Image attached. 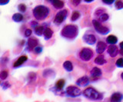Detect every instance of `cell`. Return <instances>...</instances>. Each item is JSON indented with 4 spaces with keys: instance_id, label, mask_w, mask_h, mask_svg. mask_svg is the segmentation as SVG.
Masks as SVG:
<instances>
[{
    "instance_id": "7bdbcfd3",
    "label": "cell",
    "mask_w": 123,
    "mask_h": 102,
    "mask_svg": "<svg viewBox=\"0 0 123 102\" xmlns=\"http://www.w3.org/2000/svg\"><path fill=\"white\" fill-rule=\"evenodd\" d=\"M121 78H122V80L123 81V72L121 74Z\"/></svg>"
},
{
    "instance_id": "d4e9b609",
    "label": "cell",
    "mask_w": 123,
    "mask_h": 102,
    "mask_svg": "<svg viewBox=\"0 0 123 102\" xmlns=\"http://www.w3.org/2000/svg\"><path fill=\"white\" fill-rule=\"evenodd\" d=\"M98 18V21L99 22H107L108 20L109 19V15L108 14L107 12H104Z\"/></svg>"
},
{
    "instance_id": "836d02e7",
    "label": "cell",
    "mask_w": 123,
    "mask_h": 102,
    "mask_svg": "<svg viewBox=\"0 0 123 102\" xmlns=\"http://www.w3.org/2000/svg\"><path fill=\"white\" fill-rule=\"evenodd\" d=\"M81 1H82V0H70V3L73 6L76 7L80 4Z\"/></svg>"
},
{
    "instance_id": "9a60e30c",
    "label": "cell",
    "mask_w": 123,
    "mask_h": 102,
    "mask_svg": "<svg viewBox=\"0 0 123 102\" xmlns=\"http://www.w3.org/2000/svg\"><path fill=\"white\" fill-rule=\"evenodd\" d=\"M90 74L92 78H99L102 75V69H100L98 67H94L90 71Z\"/></svg>"
},
{
    "instance_id": "5bb4252c",
    "label": "cell",
    "mask_w": 123,
    "mask_h": 102,
    "mask_svg": "<svg viewBox=\"0 0 123 102\" xmlns=\"http://www.w3.org/2000/svg\"><path fill=\"white\" fill-rule=\"evenodd\" d=\"M27 60H28V57L26 55H22L20 56L17 60L16 62H15V63L13 64V68H16L20 67L23 63L25 62Z\"/></svg>"
},
{
    "instance_id": "f1b7e54d",
    "label": "cell",
    "mask_w": 123,
    "mask_h": 102,
    "mask_svg": "<svg viewBox=\"0 0 123 102\" xmlns=\"http://www.w3.org/2000/svg\"><path fill=\"white\" fill-rule=\"evenodd\" d=\"M26 9H27V7H26V6L25 4H23V3H21V4H19L18 6V10L21 13L25 12H26Z\"/></svg>"
},
{
    "instance_id": "603a6c76",
    "label": "cell",
    "mask_w": 123,
    "mask_h": 102,
    "mask_svg": "<svg viewBox=\"0 0 123 102\" xmlns=\"http://www.w3.org/2000/svg\"><path fill=\"white\" fill-rule=\"evenodd\" d=\"M12 19L15 22H21L23 20V16L21 13H15L12 17Z\"/></svg>"
},
{
    "instance_id": "f35d334b",
    "label": "cell",
    "mask_w": 123,
    "mask_h": 102,
    "mask_svg": "<svg viewBox=\"0 0 123 102\" xmlns=\"http://www.w3.org/2000/svg\"><path fill=\"white\" fill-rule=\"evenodd\" d=\"M38 25V22H37L36 21H32V22H31V25H32L33 28H35V27H36V26H37Z\"/></svg>"
},
{
    "instance_id": "5b68a950",
    "label": "cell",
    "mask_w": 123,
    "mask_h": 102,
    "mask_svg": "<svg viewBox=\"0 0 123 102\" xmlns=\"http://www.w3.org/2000/svg\"><path fill=\"white\" fill-rule=\"evenodd\" d=\"M93 56L94 51L89 48H82L79 52V58L82 62H89Z\"/></svg>"
},
{
    "instance_id": "4316f807",
    "label": "cell",
    "mask_w": 123,
    "mask_h": 102,
    "mask_svg": "<svg viewBox=\"0 0 123 102\" xmlns=\"http://www.w3.org/2000/svg\"><path fill=\"white\" fill-rule=\"evenodd\" d=\"M8 76H9V71L7 70H2L0 72V79H2V80H6Z\"/></svg>"
},
{
    "instance_id": "60d3db41",
    "label": "cell",
    "mask_w": 123,
    "mask_h": 102,
    "mask_svg": "<svg viewBox=\"0 0 123 102\" xmlns=\"http://www.w3.org/2000/svg\"><path fill=\"white\" fill-rule=\"evenodd\" d=\"M93 1H94V0H84V2H86V3H91V2H93Z\"/></svg>"
},
{
    "instance_id": "f546056e",
    "label": "cell",
    "mask_w": 123,
    "mask_h": 102,
    "mask_svg": "<svg viewBox=\"0 0 123 102\" xmlns=\"http://www.w3.org/2000/svg\"><path fill=\"white\" fill-rule=\"evenodd\" d=\"M36 74L34 73V72H31L28 75V79H29V82H32L36 80Z\"/></svg>"
},
{
    "instance_id": "ffe728a7",
    "label": "cell",
    "mask_w": 123,
    "mask_h": 102,
    "mask_svg": "<svg viewBox=\"0 0 123 102\" xmlns=\"http://www.w3.org/2000/svg\"><path fill=\"white\" fill-rule=\"evenodd\" d=\"M45 27L42 25H37L36 27L34 28V32L36 34V35L38 36H42L43 35V33H44V31H45Z\"/></svg>"
},
{
    "instance_id": "e575fe53",
    "label": "cell",
    "mask_w": 123,
    "mask_h": 102,
    "mask_svg": "<svg viewBox=\"0 0 123 102\" xmlns=\"http://www.w3.org/2000/svg\"><path fill=\"white\" fill-rule=\"evenodd\" d=\"M1 86L2 87V88H3V89H5V90H6V89H8L9 88H10L11 85H10L8 81H4L3 83H2V84H1Z\"/></svg>"
},
{
    "instance_id": "484cf974",
    "label": "cell",
    "mask_w": 123,
    "mask_h": 102,
    "mask_svg": "<svg viewBox=\"0 0 123 102\" xmlns=\"http://www.w3.org/2000/svg\"><path fill=\"white\" fill-rule=\"evenodd\" d=\"M115 7L117 10H121L123 9V2L122 0H115Z\"/></svg>"
},
{
    "instance_id": "74e56055",
    "label": "cell",
    "mask_w": 123,
    "mask_h": 102,
    "mask_svg": "<svg viewBox=\"0 0 123 102\" xmlns=\"http://www.w3.org/2000/svg\"><path fill=\"white\" fill-rule=\"evenodd\" d=\"M10 0H0V6H4L7 5L9 2Z\"/></svg>"
},
{
    "instance_id": "2e32d148",
    "label": "cell",
    "mask_w": 123,
    "mask_h": 102,
    "mask_svg": "<svg viewBox=\"0 0 123 102\" xmlns=\"http://www.w3.org/2000/svg\"><path fill=\"white\" fill-rule=\"evenodd\" d=\"M94 62L97 65H104L105 64L107 63V61L105 58V56L102 54H99L97 57L95 58Z\"/></svg>"
},
{
    "instance_id": "4dcf8cb0",
    "label": "cell",
    "mask_w": 123,
    "mask_h": 102,
    "mask_svg": "<svg viewBox=\"0 0 123 102\" xmlns=\"http://www.w3.org/2000/svg\"><path fill=\"white\" fill-rule=\"evenodd\" d=\"M115 65H116L117 68H123V58H120L117 59L116 62H115Z\"/></svg>"
},
{
    "instance_id": "b9f144b4",
    "label": "cell",
    "mask_w": 123,
    "mask_h": 102,
    "mask_svg": "<svg viewBox=\"0 0 123 102\" xmlns=\"http://www.w3.org/2000/svg\"><path fill=\"white\" fill-rule=\"evenodd\" d=\"M119 54H120L122 57H123V49H120V50H119Z\"/></svg>"
},
{
    "instance_id": "ac0fdd59",
    "label": "cell",
    "mask_w": 123,
    "mask_h": 102,
    "mask_svg": "<svg viewBox=\"0 0 123 102\" xmlns=\"http://www.w3.org/2000/svg\"><path fill=\"white\" fill-rule=\"evenodd\" d=\"M51 4L52 6L56 9H63V7L65 6V3L62 0H52V2H51Z\"/></svg>"
},
{
    "instance_id": "83f0119b",
    "label": "cell",
    "mask_w": 123,
    "mask_h": 102,
    "mask_svg": "<svg viewBox=\"0 0 123 102\" xmlns=\"http://www.w3.org/2000/svg\"><path fill=\"white\" fill-rule=\"evenodd\" d=\"M104 12H105V9H103V8H98V9H96L95 10V13H94V15H95V16L96 17V18H98L102 14V13H104Z\"/></svg>"
},
{
    "instance_id": "ba28073f",
    "label": "cell",
    "mask_w": 123,
    "mask_h": 102,
    "mask_svg": "<svg viewBox=\"0 0 123 102\" xmlns=\"http://www.w3.org/2000/svg\"><path fill=\"white\" fill-rule=\"evenodd\" d=\"M82 40L85 43L89 45H94L97 42V37H96L92 31H87L82 36Z\"/></svg>"
},
{
    "instance_id": "9c48e42d",
    "label": "cell",
    "mask_w": 123,
    "mask_h": 102,
    "mask_svg": "<svg viewBox=\"0 0 123 102\" xmlns=\"http://www.w3.org/2000/svg\"><path fill=\"white\" fill-rule=\"evenodd\" d=\"M89 83H90L89 78L87 75H84V76L77 79V81H75V85L79 87H86L89 85Z\"/></svg>"
},
{
    "instance_id": "e0dca14e",
    "label": "cell",
    "mask_w": 123,
    "mask_h": 102,
    "mask_svg": "<svg viewBox=\"0 0 123 102\" xmlns=\"http://www.w3.org/2000/svg\"><path fill=\"white\" fill-rule=\"evenodd\" d=\"M65 85V79H59V81H57L55 84V86H54V88H55L57 91H62Z\"/></svg>"
},
{
    "instance_id": "8992f818",
    "label": "cell",
    "mask_w": 123,
    "mask_h": 102,
    "mask_svg": "<svg viewBox=\"0 0 123 102\" xmlns=\"http://www.w3.org/2000/svg\"><path fill=\"white\" fill-rule=\"evenodd\" d=\"M64 94H66L67 97H77L82 95V90L79 88V87L74 86V85H70L66 88L65 89V91Z\"/></svg>"
},
{
    "instance_id": "8fae6325",
    "label": "cell",
    "mask_w": 123,
    "mask_h": 102,
    "mask_svg": "<svg viewBox=\"0 0 123 102\" xmlns=\"http://www.w3.org/2000/svg\"><path fill=\"white\" fill-rule=\"evenodd\" d=\"M38 45V41L36 38H29L27 41V50L32 51Z\"/></svg>"
},
{
    "instance_id": "4fadbf2b",
    "label": "cell",
    "mask_w": 123,
    "mask_h": 102,
    "mask_svg": "<svg viewBox=\"0 0 123 102\" xmlns=\"http://www.w3.org/2000/svg\"><path fill=\"white\" fill-rule=\"evenodd\" d=\"M123 99V94L120 92H115L110 97V101L111 102H120Z\"/></svg>"
},
{
    "instance_id": "30bf717a",
    "label": "cell",
    "mask_w": 123,
    "mask_h": 102,
    "mask_svg": "<svg viewBox=\"0 0 123 102\" xmlns=\"http://www.w3.org/2000/svg\"><path fill=\"white\" fill-rule=\"evenodd\" d=\"M107 52L111 58H115L119 53V50L117 45H110L107 48Z\"/></svg>"
},
{
    "instance_id": "d590c367",
    "label": "cell",
    "mask_w": 123,
    "mask_h": 102,
    "mask_svg": "<svg viewBox=\"0 0 123 102\" xmlns=\"http://www.w3.org/2000/svg\"><path fill=\"white\" fill-rule=\"evenodd\" d=\"M102 2L104 3V4L108 5V6H110V5H112L113 3L115 2V0H102Z\"/></svg>"
},
{
    "instance_id": "7402d4cb",
    "label": "cell",
    "mask_w": 123,
    "mask_h": 102,
    "mask_svg": "<svg viewBox=\"0 0 123 102\" xmlns=\"http://www.w3.org/2000/svg\"><path fill=\"white\" fill-rule=\"evenodd\" d=\"M106 42L109 45H115L118 42V38L115 35H110L106 38Z\"/></svg>"
},
{
    "instance_id": "ee69618b",
    "label": "cell",
    "mask_w": 123,
    "mask_h": 102,
    "mask_svg": "<svg viewBox=\"0 0 123 102\" xmlns=\"http://www.w3.org/2000/svg\"><path fill=\"white\" fill-rule=\"evenodd\" d=\"M46 1H47V2H49V3H51V2H52V0H46Z\"/></svg>"
},
{
    "instance_id": "f6af8a7d",
    "label": "cell",
    "mask_w": 123,
    "mask_h": 102,
    "mask_svg": "<svg viewBox=\"0 0 123 102\" xmlns=\"http://www.w3.org/2000/svg\"><path fill=\"white\" fill-rule=\"evenodd\" d=\"M0 85H1V83H0Z\"/></svg>"
},
{
    "instance_id": "6da1fadb",
    "label": "cell",
    "mask_w": 123,
    "mask_h": 102,
    "mask_svg": "<svg viewBox=\"0 0 123 102\" xmlns=\"http://www.w3.org/2000/svg\"><path fill=\"white\" fill-rule=\"evenodd\" d=\"M61 36L68 40H74L79 35V28L75 25L69 24L64 26L60 32Z\"/></svg>"
},
{
    "instance_id": "7c38bea8",
    "label": "cell",
    "mask_w": 123,
    "mask_h": 102,
    "mask_svg": "<svg viewBox=\"0 0 123 102\" xmlns=\"http://www.w3.org/2000/svg\"><path fill=\"white\" fill-rule=\"evenodd\" d=\"M106 43L102 41H99L98 42L96 45V48H95V51L97 54H102L104 51H105L106 49Z\"/></svg>"
},
{
    "instance_id": "d6986e66",
    "label": "cell",
    "mask_w": 123,
    "mask_h": 102,
    "mask_svg": "<svg viewBox=\"0 0 123 102\" xmlns=\"http://www.w3.org/2000/svg\"><path fill=\"white\" fill-rule=\"evenodd\" d=\"M52 35H53V31H52V30L50 28H49V27L45 28L44 33H43V36H44L45 40H46V41L49 40L52 37Z\"/></svg>"
},
{
    "instance_id": "cb8c5ba5",
    "label": "cell",
    "mask_w": 123,
    "mask_h": 102,
    "mask_svg": "<svg viewBox=\"0 0 123 102\" xmlns=\"http://www.w3.org/2000/svg\"><path fill=\"white\" fill-rule=\"evenodd\" d=\"M80 16H81V13L79 12V11H77V10L73 11V12L72 13V16H71V21L75 22L79 19Z\"/></svg>"
},
{
    "instance_id": "1f68e13d",
    "label": "cell",
    "mask_w": 123,
    "mask_h": 102,
    "mask_svg": "<svg viewBox=\"0 0 123 102\" xmlns=\"http://www.w3.org/2000/svg\"><path fill=\"white\" fill-rule=\"evenodd\" d=\"M42 49H43V48H42V46H40V45H37V46L33 49V51H34L35 54L38 55V54L42 53Z\"/></svg>"
},
{
    "instance_id": "7a4b0ae2",
    "label": "cell",
    "mask_w": 123,
    "mask_h": 102,
    "mask_svg": "<svg viewBox=\"0 0 123 102\" xmlns=\"http://www.w3.org/2000/svg\"><path fill=\"white\" fill-rule=\"evenodd\" d=\"M50 10L47 6L43 5H39L36 6L32 10L33 16L36 20L43 21L49 16Z\"/></svg>"
},
{
    "instance_id": "3957f363",
    "label": "cell",
    "mask_w": 123,
    "mask_h": 102,
    "mask_svg": "<svg viewBox=\"0 0 123 102\" xmlns=\"http://www.w3.org/2000/svg\"><path fill=\"white\" fill-rule=\"evenodd\" d=\"M82 95L92 101H102L103 99V94L100 93L94 88H87L82 91Z\"/></svg>"
},
{
    "instance_id": "277c9868",
    "label": "cell",
    "mask_w": 123,
    "mask_h": 102,
    "mask_svg": "<svg viewBox=\"0 0 123 102\" xmlns=\"http://www.w3.org/2000/svg\"><path fill=\"white\" fill-rule=\"evenodd\" d=\"M92 25H93V26H94V28L95 30V32L98 34H99V35H106L111 32V29L109 27L103 25L102 24V22H99L97 19L92 20Z\"/></svg>"
},
{
    "instance_id": "44dd1931",
    "label": "cell",
    "mask_w": 123,
    "mask_h": 102,
    "mask_svg": "<svg viewBox=\"0 0 123 102\" xmlns=\"http://www.w3.org/2000/svg\"><path fill=\"white\" fill-rule=\"evenodd\" d=\"M63 68L64 69L68 71V72H71V71H72L73 70V65L71 61H68V60H67V61L64 62L63 63Z\"/></svg>"
},
{
    "instance_id": "ab89813d",
    "label": "cell",
    "mask_w": 123,
    "mask_h": 102,
    "mask_svg": "<svg viewBox=\"0 0 123 102\" xmlns=\"http://www.w3.org/2000/svg\"><path fill=\"white\" fill-rule=\"evenodd\" d=\"M119 48H120V49H123V41H121L119 43Z\"/></svg>"
},
{
    "instance_id": "8d00e7d4",
    "label": "cell",
    "mask_w": 123,
    "mask_h": 102,
    "mask_svg": "<svg viewBox=\"0 0 123 102\" xmlns=\"http://www.w3.org/2000/svg\"><path fill=\"white\" fill-rule=\"evenodd\" d=\"M32 34V31L31 29H29V28H27L25 31V34H24V35H25V37H26V38H29V37H30L31 36V35Z\"/></svg>"
},
{
    "instance_id": "52a82bcc",
    "label": "cell",
    "mask_w": 123,
    "mask_h": 102,
    "mask_svg": "<svg viewBox=\"0 0 123 102\" xmlns=\"http://www.w3.org/2000/svg\"><path fill=\"white\" fill-rule=\"evenodd\" d=\"M68 16V10L67 9H61L59 12H58L55 15V17L54 18V24L59 25L62 22H64Z\"/></svg>"
},
{
    "instance_id": "d6a6232c",
    "label": "cell",
    "mask_w": 123,
    "mask_h": 102,
    "mask_svg": "<svg viewBox=\"0 0 123 102\" xmlns=\"http://www.w3.org/2000/svg\"><path fill=\"white\" fill-rule=\"evenodd\" d=\"M52 73H55V72H54L53 71L50 70V69H46V70H45V71H43V77L47 78V77L50 76Z\"/></svg>"
}]
</instances>
